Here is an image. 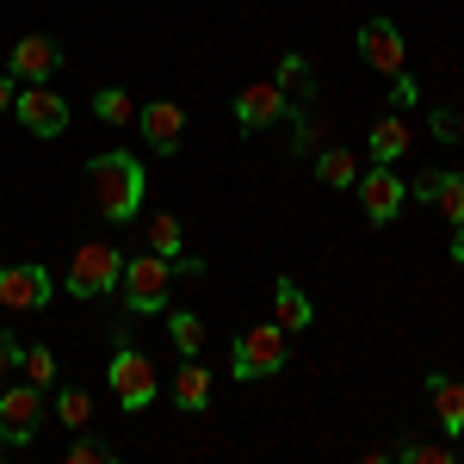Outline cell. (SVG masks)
I'll use <instances>...</instances> for the list:
<instances>
[{"label": "cell", "mask_w": 464, "mask_h": 464, "mask_svg": "<svg viewBox=\"0 0 464 464\" xmlns=\"http://www.w3.org/2000/svg\"><path fill=\"white\" fill-rule=\"evenodd\" d=\"M452 260H459V266H464V223H459V229H452Z\"/></svg>", "instance_id": "d6a6232c"}, {"label": "cell", "mask_w": 464, "mask_h": 464, "mask_svg": "<svg viewBox=\"0 0 464 464\" xmlns=\"http://www.w3.org/2000/svg\"><path fill=\"white\" fill-rule=\"evenodd\" d=\"M19 372H25V384L50 391V384H56V353H50V347H19Z\"/></svg>", "instance_id": "603a6c76"}, {"label": "cell", "mask_w": 464, "mask_h": 464, "mask_svg": "<svg viewBox=\"0 0 464 464\" xmlns=\"http://www.w3.org/2000/svg\"><path fill=\"white\" fill-rule=\"evenodd\" d=\"M459 464H464V433H459Z\"/></svg>", "instance_id": "836d02e7"}, {"label": "cell", "mask_w": 464, "mask_h": 464, "mask_svg": "<svg viewBox=\"0 0 464 464\" xmlns=\"http://www.w3.org/2000/svg\"><path fill=\"white\" fill-rule=\"evenodd\" d=\"M149 254H161V260H179V254H186L179 217H149Z\"/></svg>", "instance_id": "7402d4cb"}, {"label": "cell", "mask_w": 464, "mask_h": 464, "mask_svg": "<svg viewBox=\"0 0 464 464\" xmlns=\"http://www.w3.org/2000/svg\"><path fill=\"white\" fill-rule=\"evenodd\" d=\"M409 143H415V130H409V118H378L372 124V161H384V168H396L402 155H409Z\"/></svg>", "instance_id": "2e32d148"}, {"label": "cell", "mask_w": 464, "mask_h": 464, "mask_svg": "<svg viewBox=\"0 0 464 464\" xmlns=\"http://www.w3.org/2000/svg\"><path fill=\"white\" fill-rule=\"evenodd\" d=\"M106 384H111V396H118L130 415H143L149 402L161 396V384H155V365H149V353H137V347H118V353H111Z\"/></svg>", "instance_id": "5b68a950"}, {"label": "cell", "mask_w": 464, "mask_h": 464, "mask_svg": "<svg viewBox=\"0 0 464 464\" xmlns=\"http://www.w3.org/2000/svg\"><path fill=\"white\" fill-rule=\"evenodd\" d=\"M37 428H44V391H37V384L0 391V440H6V446H32Z\"/></svg>", "instance_id": "ba28073f"}, {"label": "cell", "mask_w": 464, "mask_h": 464, "mask_svg": "<svg viewBox=\"0 0 464 464\" xmlns=\"http://www.w3.org/2000/svg\"><path fill=\"white\" fill-rule=\"evenodd\" d=\"M279 87H285V93H297V100H310V87H316V74H310V63H304L297 50H285V56H279Z\"/></svg>", "instance_id": "cb8c5ba5"}, {"label": "cell", "mask_w": 464, "mask_h": 464, "mask_svg": "<svg viewBox=\"0 0 464 464\" xmlns=\"http://www.w3.org/2000/svg\"><path fill=\"white\" fill-rule=\"evenodd\" d=\"M291 359V334L279 322H254L236 334V347H229V365H236V378L248 384V378H279Z\"/></svg>", "instance_id": "7a4b0ae2"}, {"label": "cell", "mask_w": 464, "mask_h": 464, "mask_svg": "<svg viewBox=\"0 0 464 464\" xmlns=\"http://www.w3.org/2000/svg\"><path fill=\"white\" fill-rule=\"evenodd\" d=\"M56 421H63V428H87V421H93V396L87 391H63L56 396Z\"/></svg>", "instance_id": "d4e9b609"}, {"label": "cell", "mask_w": 464, "mask_h": 464, "mask_svg": "<svg viewBox=\"0 0 464 464\" xmlns=\"http://www.w3.org/2000/svg\"><path fill=\"white\" fill-rule=\"evenodd\" d=\"M459 143H464V130H459Z\"/></svg>", "instance_id": "e575fe53"}, {"label": "cell", "mask_w": 464, "mask_h": 464, "mask_svg": "<svg viewBox=\"0 0 464 464\" xmlns=\"http://www.w3.org/2000/svg\"><path fill=\"white\" fill-rule=\"evenodd\" d=\"M174 402L186 415H205V409H211V372H205L198 359H186L174 372Z\"/></svg>", "instance_id": "e0dca14e"}, {"label": "cell", "mask_w": 464, "mask_h": 464, "mask_svg": "<svg viewBox=\"0 0 464 464\" xmlns=\"http://www.w3.org/2000/svg\"><path fill=\"white\" fill-rule=\"evenodd\" d=\"M168 341H174L179 359H198V347H205V322H198V310H168Z\"/></svg>", "instance_id": "d6986e66"}, {"label": "cell", "mask_w": 464, "mask_h": 464, "mask_svg": "<svg viewBox=\"0 0 464 464\" xmlns=\"http://www.w3.org/2000/svg\"><path fill=\"white\" fill-rule=\"evenodd\" d=\"M87 186H93V198L111 223H137V211L149 198V168L130 149H106V155L87 161Z\"/></svg>", "instance_id": "6da1fadb"}, {"label": "cell", "mask_w": 464, "mask_h": 464, "mask_svg": "<svg viewBox=\"0 0 464 464\" xmlns=\"http://www.w3.org/2000/svg\"><path fill=\"white\" fill-rule=\"evenodd\" d=\"M396 459H402V464H459V446H428V440H409V446H396Z\"/></svg>", "instance_id": "484cf974"}, {"label": "cell", "mask_w": 464, "mask_h": 464, "mask_svg": "<svg viewBox=\"0 0 464 464\" xmlns=\"http://www.w3.org/2000/svg\"><path fill=\"white\" fill-rule=\"evenodd\" d=\"M13 118H19L32 137H63V130H69V100L50 93V81H37V87H25V93L13 100Z\"/></svg>", "instance_id": "9c48e42d"}, {"label": "cell", "mask_w": 464, "mask_h": 464, "mask_svg": "<svg viewBox=\"0 0 464 464\" xmlns=\"http://www.w3.org/2000/svg\"><path fill=\"white\" fill-rule=\"evenodd\" d=\"M93 118L100 124H137V100L124 87H93Z\"/></svg>", "instance_id": "ffe728a7"}, {"label": "cell", "mask_w": 464, "mask_h": 464, "mask_svg": "<svg viewBox=\"0 0 464 464\" xmlns=\"http://www.w3.org/2000/svg\"><path fill=\"white\" fill-rule=\"evenodd\" d=\"M428 396H433V421H440L446 433H464V384H459V378L433 372V378H428Z\"/></svg>", "instance_id": "9a60e30c"}, {"label": "cell", "mask_w": 464, "mask_h": 464, "mask_svg": "<svg viewBox=\"0 0 464 464\" xmlns=\"http://www.w3.org/2000/svg\"><path fill=\"white\" fill-rule=\"evenodd\" d=\"M359 56H365V69H378V74L409 69V44H402V32H396L391 19H365L359 25Z\"/></svg>", "instance_id": "8fae6325"}, {"label": "cell", "mask_w": 464, "mask_h": 464, "mask_svg": "<svg viewBox=\"0 0 464 464\" xmlns=\"http://www.w3.org/2000/svg\"><path fill=\"white\" fill-rule=\"evenodd\" d=\"M353 192H359V211H365V223L372 229H384V223H396V211H402V179H396V168H384V161H372L365 174L353 179Z\"/></svg>", "instance_id": "8992f818"}, {"label": "cell", "mask_w": 464, "mask_h": 464, "mask_svg": "<svg viewBox=\"0 0 464 464\" xmlns=\"http://www.w3.org/2000/svg\"><path fill=\"white\" fill-rule=\"evenodd\" d=\"M6 365H19V341L0 328V378H6Z\"/></svg>", "instance_id": "f546056e"}, {"label": "cell", "mask_w": 464, "mask_h": 464, "mask_svg": "<svg viewBox=\"0 0 464 464\" xmlns=\"http://www.w3.org/2000/svg\"><path fill=\"white\" fill-rule=\"evenodd\" d=\"M69 464H111V446H100V440H74Z\"/></svg>", "instance_id": "83f0119b"}, {"label": "cell", "mask_w": 464, "mask_h": 464, "mask_svg": "<svg viewBox=\"0 0 464 464\" xmlns=\"http://www.w3.org/2000/svg\"><path fill=\"white\" fill-rule=\"evenodd\" d=\"M291 149H297V155H316V149H322V124L310 118V111H297V130H291Z\"/></svg>", "instance_id": "4316f807"}, {"label": "cell", "mask_w": 464, "mask_h": 464, "mask_svg": "<svg viewBox=\"0 0 464 464\" xmlns=\"http://www.w3.org/2000/svg\"><path fill=\"white\" fill-rule=\"evenodd\" d=\"M118 273H124V254L111 242H81L63 285H69V297H106V291H118Z\"/></svg>", "instance_id": "277c9868"}, {"label": "cell", "mask_w": 464, "mask_h": 464, "mask_svg": "<svg viewBox=\"0 0 464 464\" xmlns=\"http://www.w3.org/2000/svg\"><path fill=\"white\" fill-rule=\"evenodd\" d=\"M168 285H174V266L161 254H137L118 273V291H124V310L130 316H161L168 310Z\"/></svg>", "instance_id": "3957f363"}, {"label": "cell", "mask_w": 464, "mask_h": 464, "mask_svg": "<svg viewBox=\"0 0 464 464\" xmlns=\"http://www.w3.org/2000/svg\"><path fill=\"white\" fill-rule=\"evenodd\" d=\"M316 174H322V186H353L365 168L353 161V149H316Z\"/></svg>", "instance_id": "44dd1931"}, {"label": "cell", "mask_w": 464, "mask_h": 464, "mask_svg": "<svg viewBox=\"0 0 464 464\" xmlns=\"http://www.w3.org/2000/svg\"><path fill=\"white\" fill-rule=\"evenodd\" d=\"M428 130L440 137V143H459V130H464V124L452 118V111H428Z\"/></svg>", "instance_id": "f1b7e54d"}, {"label": "cell", "mask_w": 464, "mask_h": 464, "mask_svg": "<svg viewBox=\"0 0 464 464\" xmlns=\"http://www.w3.org/2000/svg\"><path fill=\"white\" fill-rule=\"evenodd\" d=\"M0 310H13V316L50 310V266H32V260L0 266Z\"/></svg>", "instance_id": "52a82bcc"}, {"label": "cell", "mask_w": 464, "mask_h": 464, "mask_svg": "<svg viewBox=\"0 0 464 464\" xmlns=\"http://www.w3.org/2000/svg\"><path fill=\"white\" fill-rule=\"evenodd\" d=\"M13 100H19V87H13V74H0V118L13 111Z\"/></svg>", "instance_id": "1f68e13d"}, {"label": "cell", "mask_w": 464, "mask_h": 464, "mask_svg": "<svg viewBox=\"0 0 464 464\" xmlns=\"http://www.w3.org/2000/svg\"><path fill=\"white\" fill-rule=\"evenodd\" d=\"M56 69H63V44H56V37L32 32V37H19V44H13V63H6V74H13V81L37 87V81H50Z\"/></svg>", "instance_id": "7c38bea8"}, {"label": "cell", "mask_w": 464, "mask_h": 464, "mask_svg": "<svg viewBox=\"0 0 464 464\" xmlns=\"http://www.w3.org/2000/svg\"><path fill=\"white\" fill-rule=\"evenodd\" d=\"M279 118H291V93L279 81H248V87L236 93V124H242V130H273Z\"/></svg>", "instance_id": "30bf717a"}, {"label": "cell", "mask_w": 464, "mask_h": 464, "mask_svg": "<svg viewBox=\"0 0 464 464\" xmlns=\"http://www.w3.org/2000/svg\"><path fill=\"white\" fill-rule=\"evenodd\" d=\"M396 81V106H415V81H409V74H391Z\"/></svg>", "instance_id": "4dcf8cb0"}, {"label": "cell", "mask_w": 464, "mask_h": 464, "mask_svg": "<svg viewBox=\"0 0 464 464\" xmlns=\"http://www.w3.org/2000/svg\"><path fill=\"white\" fill-rule=\"evenodd\" d=\"M273 322H279L285 334H304V328L316 322V310H310V297H304V291L291 285V279H279V285H273Z\"/></svg>", "instance_id": "ac0fdd59"}, {"label": "cell", "mask_w": 464, "mask_h": 464, "mask_svg": "<svg viewBox=\"0 0 464 464\" xmlns=\"http://www.w3.org/2000/svg\"><path fill=\"white\" fill-rule=\"evenodd\" d=\"M137 130H143V143L155 155H174L186 143V111L174 100H149V106H137Z\"/></svg>", "instance_id": "4fadbf2b"}, {"label": "cell", "mask_w": 464, "mask_h": 464, "mask_svg": "<svg viewBox=\"0 0 464 464\" xmlns=\"http://www.w3.org/2000/svg\"><path fill=\"white\" fill-rule=\"evenodd\" d=\"M415 198L440 205V217H446L452 229L464 223V174H459V168H428V174L415 179Z\"/></svg>", "instance_id": "5bb4252c"}]
</instances>
